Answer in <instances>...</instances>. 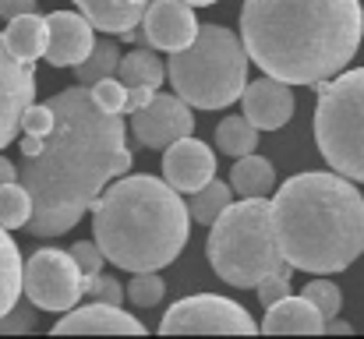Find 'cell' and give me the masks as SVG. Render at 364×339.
Listing matches in <instances>:
<instances>
[{
	"label": "cell",
	"mask_w": 364,
	"mask_h": 339,
	"mask_svg": "<svg viewBox=\"0 0 364 339\" xmlns=\"http://www.w3.org/2000/svg\"><path fill=\"white\" fill-rule=\"evenodd\" d=\"M50 107L57 113L53 131L43 134V149L21 163V184L36 205L25 230L43 240L75 230L134 163L121 113L107 110L89 85L50 96Z\"/></svg>",
	"instance_id": "obj_1"
},
{
	"label": "cell",
	"mask_w": 364,
	"mask_h": 339,
	"mask_svg": "<svg viewBox=\"0 0 364 339\" xmlns=\"http://www.w3.org/2000/svg\"><path fill=\"white\" fill-rule=\"evenodd\" d=\"M241 39L265 75L311 89L354 60L364 7L361 0H244Z\"/></svg>",
	"instance_id": "obj_2"
},
{
	"label": "cell",
	"mask_w": 364,
	"mask_h": 339,
	"mask_svg": "<svg viewBox=\"0 0 364 339\" xmlns=\"http://www.w3.org/2000/svg\"><path fill=\"white\" fill-rule=\"evenodd\" d=\"M276 237L301 272H343L364 254V195L343 173H297L272 195Z\"/></svg>",
	"instance_id": "obj_3"
},
{
	"label": "cell",
	"mask_w": 364,
	"mask_h": 339,
	"mask_svg": "<svg viewBox=\"0 0 364 339\" xmlns=\"http://www.w3.org/2000/svg\"><path fill=\"white\" fill-rule=\"evenodd\" d=\"M191 205L163 177H117L92 205V230L107 262L124 272H159L188 244Z\"/></svg>",
	"instance_id": "obj_4"
},
{
	"label": "cell",
	"mask_w": 364,
	"mask_h": 339,
	"mask_svg": "<svg viewBox=\"0 0 364 339\" xmlns=\"http://www.w3.org/2000/svg\"><path fill=\"white\" fill-rule=\"evenodd\" d=\"M209 265L234 290H255L265 276L290 265L276 237L272 202L265 195L241 198L223 209L209 230Z\"/></svg>",
	"instance_id": "obj_5"
},
{
	"label": "cell",
	"mask_w": 364,
	"mask_h": 339,
	"mask_svg": "<svg viewBox=\"0 0 364 339\" xmlns=\"http://www.w3.org/2000/svg\"><path fill=\"white\" fill-rule=\"evenodd\" d=\"M251 53L241 36L223 25H202L188 50L170 53L166 75L177 96L198 110H223L237 103L247 89Z\"/></svg>",
	"instance_id": "obj_6"
},
{
	"label": "cell",
	"mask_w": 364,
	"mask_h": 339,
	"mask_svg": "<svg viewBox=\"0 0 364 339\" xmlns=\"http://www.w3.org/2000/svg\"><path fill=\"white\" fill-rule=\"evenodd\" d=\"M311 89L318 96L315 141L322 159L336 173L364 184V68L340 71Z\"/></svg>",
	"instance_id": "obj_7"
},
{
	"label": "cell",
	"mask_w": 364,
	"mask_h": 339,
	"mask_svg": "<svg viewBox=\"0 0 364 339\" xmlns=\"http://www.w3.org/2000/svg\"><path fill=\"white\" fill-rule=\"evenodd\" d=\"M25 297L53 315L78 308V301L85 297V272L75 262V254L57 247H39L25 262Z\"/></svg>",
	"instance_id": "obj_8"
},
{
	"label": "cell",
	"mask_w": 364,
	"mask_h": 339,
	"mask_svg": "<svg viewBox=\"0 0 364 339\" xmlns=\"http://www.w3.org/2000/svg\"><path fill=\"white\" fill-rule=\"evenodd\" d=\"M159 333L163 336H177V333H262L258 322L244 311L241 304H234L230 297H220V294H195V297H184L177 301L163 322H159Z\"/></svg>",
	"instance_id": "obj_9"
},
{
	"label": "cell",
	"mask_w": 364,
	"mask_h": 339,
	"mask_svg": "<svg viewBox=\"0 0 364 339\" xmlns=\"http://www.w3.org/2000/svg\"><path fill=\"white\" fill-rule=\"evenodd\" d=\"M195 131L191 103L177 92H156L149 107L131 113V134L145 149H170L173 141L188 138Z\"/></svg>",
	"instance_id": "obj_10"
},
{
	"label": "cell",
	"mask_w": 364,
	"mask_h": 339,
	"mask_svg": "<svg viewBox=\"0 0 364 339\" xmlns=\"http://www.w3.org/2000/svg\"><path fill=\"white\" fill-rule=\"evenodd\" d=\"M32 103H36V64L18 60L0 32V149L14 141Z\"/></svg>",
	"instance_id": "obj_11"
},
{
	"label": "cell",
	"mask_w": 364,
	"mask_h": 339,
	"mask_svg": "<svg viewBox=\"0 0 364 339\" xmlns=\"http://www.w3.org/2000/svg\"><path fill=\"white\" fill-rule=\"evenodd\" d=\"M198 28L202 25L188 0H152L145 11V21H141L145 43L156 50H166V53L188 50L198 39Z\"/></svg>",
	"instance_id": "obj_12"
},
{
	"label": "cell",
	"mask_w": 364,
	"mask_h": 339,
	"mask_svg": "<svg viewBox=\"0 0 364 339\" xmlns=\"http://www.w3.org/2000/svg\"><path fill=\"white\" fill-rule=\"evenodd\" d=\"M163 177L184 195L202 191L209 181H216V156L198 138H181L170 149H163Z\"/></svg>",
	"instance_id": "obj_13"
},
{
	"label": "cell",
	"mask_w": 364,
	"mask_h": 339,
	"mask_svg": "<svg viewBox=\"0 0 364 339\" xmlns=\"http://www.w3.org/2000/svg\"><path fill=\"white\" fill-rule=\"evenodd\" d=\"M50 21V43H46V64L53 68H78L92 46H96V36H92V21L85 14H75V11H53L46 14Z\"/></svg>",
	"instance_id": "obj_14"
},
{
	"label": "cell",
	"mask_w": 364,
	"mask_h": 339,
	"mask_svg": "<svg viewBox=\"0 0 364 339\" xmlns=\"http://www.w3.org/2000/svg\"><path fill=\"white\" fill-rule=\"evenodd\" d=\"M290 89H294L290 82H279V78H272V75L251 82L241 96L244 117H247L258 131H279V127L294 117V107H297Z\"/></svg>",
	"instance_id": "obj_15"
},
{
	"label": "cell",
	"mask_w": 364,
	"mask_h": 339,
	"mask_svg": "<svg viewBox=\"0 0 364 339\" xmlns=\"http://www.w3.org/2000/svg\"><path fill=\"white\" fill-rule=\"evenodd\" d=\"M57 336H68V333H127V336H141L145 325L121 311V304H107V301H92L85 308H71L60 315V322L53 325Z\"/></svg>",
	"instance_id": "obj_16"
},
{
	"label": "cell",
	"mask_w": 364,
	"mask_h": 339,
	"mask_svg": "<svg viewBox=\"0 0 364 339\" xmlns=\"http://www.w3.org/2000/svg\"><path fill=\"white\" fill-rule=\"evenodd\" d=\"M326 315L318 311V304H311L304 294L301 297H283V301H276L269 311H265V318H262V333H272V336H279V333H301V336H311V333H326Z\"/></svg>",
	"instance_id": "obj_17"
},
{
	"label": "cell",
	"mask_w": 364,
	"mask_h": 339,
	"mask_svg": "<svg viewBox=\"0 0 364 339\" xmlns=\"http://www.w3.org/2000/svg\"><path fill=\"white\" fill-rule=\"evenodd\" d=\"M152 0H78V11L110 36H127L131 28H138L145 21Z\"/></svg>",
	"instance_id": "obj_18"
},
{
	"label": "cell",
	"mask_w": 364,
	"mask_h": 339,
	"mask_svg": "<svg viewBox=\"0 0 364 339\" xmlns=\"http://www.w3.org/2000/svg\"><path fill=\"white\" fill-rule=\"evenodd\" d=\"M11 53L25 64H36L39 57H46V43H50V21L39 14V11H28V14H18L7 21V32H4Z\"/></svg>",
	"instance_id": "obj_19"
},
{
	"label": "cell",
	"mask_w": 364,
	"mask_h": 339,
	"mask_svg": "<svg viewBox=\"0 0 364 339\" xmlns=\"http://www.w3.org/2000/svg\"><path fill=\"white\" fill-rule=\"evenodd\" d=\"M25 294V262L18 244L7 237V226H0V315H7Z\"/></svg>",
	"instance_id": "obj_20"
},
{
	"label": "cell",
	"mask_w": 364,
	"mask_h": 339,
	"mask_svg": "<svg viewBox=\"0 0 364 339\" xmlns=\"http://www.w3.org/2000/svg\"><path fill=\"white\" fill-rule=\"evenodd\" d=\"M230 184L241 198H255V195H269L276 188V170L265 156L251 152V156H241L230 170Z\"/></svg>",
	"instance_id": "obj_21"
},
{
	"label": "cell",
	"mask_w": 364,
	"mask_h": 339,
	"mask_svg": "<svg viewBox=\"0 0 364 339\" xmlns=\"http://www.w3.org/2000/svg\"><path fill=\"white\" fill-rule=\"evenodd\" d=\"M166 78H170V75H166V64H163L152 50H131L121 60V82L127 89H134V85H152V89H159Z\"/></svg>",
	"instance_id": "obj_22"
},
{
	"label": "cell",
	"mask_w": 364,
	"mask_h": 339,
	"mask_svg": "<svg viewBox=\"0 0 364 339\" xmlns=\"http://www.w3.org/2000/svg\"><path fill=\"white\" fill-rule=\"evenodd\" d=\"M121 50L110 43V39H103V43H96L92 46V53L75 68V78H78V85H96V82H103V78H114L117 71H121Z\"/></svg>",
	"instance_id": "obj_23"
},
{
	"label": "cell",
	"mask_w": 364,
	"mask_h": 339,
	"mask_svg": "<svg viewBox=\"0 0 364 339\" xmlns=\"http://www.w3.org/2000/svg\"><path fill=\"white\" fill-rule=\"evenodd\" d=\"M216 145H220V152H227L230 159L251 156V152L258 149V127H255L247 117H227V120H220V127H216Z\"/></svg>",
	"instance_id": "obj_24"
},
{
	"label": "cell",
	"mask_w": 364,
	"mask_h": 339,
	"mask_svg": "<svg viewBox=\"0 0 364 339\" xmlns=\"http://www.w3.org/2000/svg\"><path fill=\"white\" fill-rule=\"evenodd\" d=\"M32 212H36V205H32V195L21 181L0 184V226L21 230V226L32 223Z\"/></svg>",
	"instance_id": "obj_25"
},
{
	"label": "cell",
	"mask_w": 364,
	"mask_h": 339,
	"mask_svg": "<svg viewBox=\"0 0 364 339\" xmlns=\"http://www.w3.org/2000/svg\"><path fill=\"white\" fill-rule=\"evenodd\" d=\"M234 205V184H223V181H209L202 191L191 195V216L198 223H216L223 216V209Z\"/></svg>",
	"instance_id": "obj_26"
},
{
	"label": "cell",
	"mask_w": 364,
	"mask_h": 339,
	"mask_svg": "<svg viewBox=\"0 0 364 339\" xmlns=\"http://www.w3.org/2000/svg\"><path fill=\"white\" fill-rule=\"evenodd\" d=\"M166 294V283L156 272H134V279L127 283V301L134 308H156Z\"/></svg>",
	"instance_id": "obj_27"
},
{
	"label": "cell",
	"mask_w": 364,
	"mask_h": 339,
	"mask_svg": "<svg viewBox=\"0 0 364 339\" xmlns=\"http://www.w3.org/2000/svg\"><path fill=\"white\" fill-rule=\"evenodd\" d=\"M304 297H308L311 304H318V311H322L326 318H336L340 308H343V294H340V286L329 283V279H311V283L304 286Z\"/></svg>",
	"instance_id": "obj_28"
},
{
	"label": "cell",
	"mask_w": 364,
	"mask_h": 339,
	"mask_svg": "<svg viewBox=\"0 0 364 339\" xmlns=\"http://www.w3.org/2000/svg\"><path fill=\"white\" fill-rule=\"evenodd\" d=\"M85 294L92 301H107V304H121L124 297H127L121 279L117 276H103V272H89L85 276Z\"/></svg>",
	"instance_id": "obj_29"
},
{
	"label": "cell",
	"mask_w": 364,
	"mask_h": 339,
	"mask_svg": "<svg viewBox=\"0 0 364 339\" xmlns=\"http://www.w3.org/2000/svg\"><path fill=\"white\" fill-rule=\"evenodd\" d=\"M290 269H294V265H287L283 272H272V276H265V279L255 286V294H258V304L272 308L276 301L290 297Z\"/></svg>",
	"instance_id": "obj_30"
},
{
	"label": "cell",
	"mask_w": 364,
	"mask_h": 339,
	"mask_svg": "<svg viewBox=\"0 0 364 339\" xmlns=\"http://www.w3.org/2000/svg\"><path fill=\"white\" fill-rule=\"evenodd\" d=\"M92 92H96V99H100L107 110H114V113L127 110V92H131V89H127L124 82H117V78H103V82H96Z\"/></svg>",
	"instance_id": "obj_31"
},
{
	"label": "cell",
	"mask_w": 364,
	"mask_h": 339,
	"mask_svg": "<svg viewBox=\"0 0 364 339\" xmlns=\"http://www.w3.org/2000/svg\"><path fill=\"white\" fill-rule=\"evenodd\" d=\"M53 120H57V113L50 107V99H46V103H32V107L25 110L21 131H25V134H50V131H53Z\"/></svg>",
	"instance_id": "obj_32"
},
{
	"label": "cell",
	"mask_w": 364,
	"mask_h": 339,
	"mask_svg": "<svg viewBox=\"0 0 364 339\" xmlns=\"http://www.w3.org/2000/svg\"><path fill=\"white\" fill-rule=\"evenodd\" d=\"M36 329V311L28 304H14L7 315H0V336H11V333H32Z\"/></svg>",
	"instance_id": "obj_33"
},
{
	"label": "cell",
	"mask_w": 364,
	"mask_h": 339,
	"mask_svg": "<svg viewBox=\"0 0 364 339\" xmlns=\"http://www.w3.org/2000/svg\"><path fill=\"white\" fill-rule=\"evenodd\" d=\"M71 254H75V262L82 265V272H85V276H89V272H103L107 251L100 247V240H78V244L71 247Z\"/></svg>",
	"instance_id": "obj_34"
},
{
	"label": "cell",
	"mask_w": 364,
	"mask_h": 339,
	"mask_svg": "<svg viewBox=\"0 0 364 339\" xmlns=\"http://www.w3.org/2000/svg\"><path fill=\"white\" fill-rule=\"evenodd\" d=\"M152 99H156V89H152V85H134V89L127 92V110L124 113L141 110V107H149Z\"/></svg>",
	"instance_id": "obj_35"
},
{
	"label": "cell",
	"mask_w": 364,
	"mask_h": 339,
	"mask_svg": "<svg viewBox=\"0 0 364 339\" xmlns=\"http://www.w3.org/2000/svg\"><path fill=\"white\" fill-rule=\"evenodd\" d=\"M28 11H36V0H0V18L4 21H11L18 14H28Z\"/></svg>",
	"instance_id": "obj_36"
},
{
	"label": "cell",
	"mask_w": 364,
	"mask_h": 339,
	"mask_svg": "<svg viewBox=\"0 0 364 339\" xmlns=\"http://www.w3.org/2000/svg\"><path fill=\"white\" fill-rule=\"evenodd\" d=\"M7 181H21V166H14L7 156H0V184H7Z\"/></svg>",
	"instance_id": "obj_37"
},
{
	"label": "cell",
	"mask_w": 364,
	"mask_h": 339,
	"mask_svg": "<svg viewBox=\"0 0 364 339\" xmlns=\"http://www.w3.org/2000/svg\"><path fill=\"white\" fill-rule=\"evenodd\" d=\"M326 333L347 336V333H354V325H350V322H343V318H329V322H326Z\"/></svg>",
	"instance_id": "obj_38"
},
{
	"label": "cell",
	"mask_w": 364,
	"mask_h": 339,
	"mask_svg": "<svg viewBox=\"0 0 364 339\" xmlns=\"http://www.w3.org/2000/svg\"><path fill=\"white\" fill-rule=\"evenodd\" d=\"M191 7H209V4H220V0H188Z\"/></svg>",
	"instance_id": "obj_39"
}]
</instances>
